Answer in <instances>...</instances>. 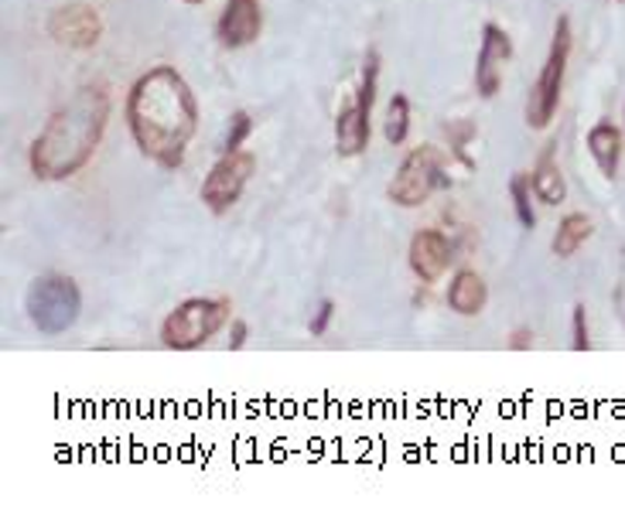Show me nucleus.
Returning <instances> with one entry per match:
<instances>
[{"label": "nucleus", "mask_w": 625, "mask_h": 508, "mask_svg": "<svg viewBox=\"0 0 625 508\" xmlns=\"http://www.w3.org/2000/svg\"><path fill=\"white\" fill-rule=\"evenodd\" d=\"M588 151H591V157H595L599 172L605 178H615L618 164H622V151H625L622 130L612 120H599L595 126L588 130Z\"/></svg>", "instance_id": "nucleus-14"}, {"label": "nucleus", "mask_w": 625, "mask_h": 508, "mask_svg": "<svg viewBox=\"0 0 625 508\" xmlns=\"http://www.w3.org/2000/svg\"><path fill=\"white\" fill-rule=\"evenodd\" d=\"M513 58V42L500 24H485L482 27V45L475 58V89L482 99H492L503 86V65Z\"/></svg>", "instance_id": "nucleus-10"}, {"label": "nucleus", "mask_w": 625, "mask_h": 508, "mask_svg": "<svg viewBox=\"0 0 625 508\" xmlns=\"http://www.w3.org/2000/svg\"><path fill=\"white\" fill-rule=\"evenodd\" d=\"M110 113H113V99L107 86L89 82L76 89L69 103L58 107L39 137L31 141L28 151L31 175L39 181H65L79 175L103 144Z\"/></svg>", "instance_id": "nucleus-2"}, {"label": "nucleus", "mask_w": 625, "mask_h": 508, "mask_svg": "<svg viewBox=\"0 0 625 508\" xmlns=\"http://www.w3.org/2000/svg\"><path fill=\"white\" fill-rule=\"evenodd\" d=\"M485 300H489L485 280L475 274V269H458L448 284V308L462 318H475L485 311Z\"/></svg>", "instance_id": "nucleus-13"}, {"label": "nucleus", "mask_w": 625, "mask_h": 508, "mask_svg": "<svg viewBox=\"0 0 625 508\" xmlns=\"http://www.w3.org/2000/svg\"><path fill=\"white\" fill-rule=\"evenodd\" d=\"M571 48H574V31L568 18H557L553 24V38H550V52L544 58V69L530 89V99H526V126L530 130H547L550 120L557 117V107H561V89H564V76H568V62H571Z\"/></svg>", "instance_id": "nucleus-4"}, {"label": "nucleus", "mask_w": 625, "mask_h": 508, "mask_svg": "<svg viewBox=\"0 0 625 508\" xmlns=\"http://www.w3.org/2000/svg\"><path fill=\"white\" fill-rule=\"evenodd\" d=\"M246 334H250V328H246V321H233V328H229V349H243L246 345Z\"/></svg>", "instance_id": "nucleus-23"}, {"label": "nucleus", "mask_w": 625, "mask_h": 508, "mask_svg": "<svg viewBox=\"0 0 625 508\" xmlns=\"http://www.w3.org/2000/svg\"><path fill=\"white\" fill-rule=\"evenodd\" d=\"M407 133H410V99L404 92H397L390 99V107H386V120H383V137L386 144H404L407 141Z\"/></svg>", "instance_id": "nucleus-17"}, {"label": "nucleus", "mask_w": 625, "mask_h": 508, "mask_svg": "<svg viewBox=\"0 0 625 508\" xmlns=\"http://www.w3.org/2000/svg\"><path fill=\"white\" fill-rule=\"evenodd\" d=\"M557 144H547V151L540 154L534 175H530V185H534V198L544 201V206H561L568 198V181L561 175V167H557V157H553Z\"/></svg>", "instance_id": "nucleus-15"}, {"label": "nucleus", "mask_w": 625, "mask_h": 508, "mask_svg": "<svg viewBox=\"0 0 625 508\" xmlns=\"http://www.w3.org/2000/svg\"><path fill=\"white\" fill-rule=\"evenodd\" d=\"M253 133V117L246 110H237L233 117H229V130H226V141H222V154L229 151H243L246 137Z\"/></svg>", "instance_id": "nucleus-19"}, {"label": "nucleus", "mask_w": 625, "mask_h": 508, "mask_svg": "<svg viewBox=\"0 0 625 508\" xmlns=\"http://www.w3.org/2000/svg\"><path fill=\"white\" fill-rule=\"evenodd\" d=\"M615 4H625V0H615Z\"/></svg>", "instance_id": "nucleus-25"}, {"label": "nucleus", "mask_w": 625, "mask_h": 508, "mask_svg": "<svg viewBox=\"0 0 625 508\" xmlns=\"http://www.w3.org/2000/svg\"><path fill=\"white\" fill-rule=\"evenodd\" d=\"M591 232H595V225H591V219L584 212H568L561 222H557V232H553V240H550L553 256L571 259L591 240Z\"/></svg>", "instance_id": "nucleus-16"}, {"label": "nucleus", "mask_w": 625, "mask_h": 508, "mask_svg": "<svg viewBox=\"0 0 625 508\" xmlns=\"http://www.w3.org/2000/svg\"><path fill=\"white\" fill-rule=\"evenodd\" d=\"M534 185H530V175H513L509 178V198H513V212L519 219L523 229H534L537 225V212H534Z\"/></svg>", "instance_id": "nucleus-18"}, {"label": "nucleus", "mask_w": 625, "mask_h": 508, "mask_svg": "<svg viewBox=\"0 0 625 508\" xmlns=\"http://www.w3.org/2000/svg\"><path fill=\"white\" fill-rule=\"evenodd\" d=\"M79 308H83L79 287H76L73 277H65V274H42V277L31 280V287L24 294L28 321L35 324L39 334H45V338L69 331L79 318Z\"/></svg>", "instance_id": "nucleus-5"}, {"label": "nucleus", "mask_w": 625, "mask_h": 508, "mask_svg": "<svg viewBox=\"0 0 625 508\" xmlns=\"http://www.w3.org/2000/svg\"><path fill=\"white\" fill-rule=\"evenodd\" d=\"M571 345L574 352H588L591 349V338H588V308L584 303H574V314H571Z\"/></svg>", "instance_id": "nucleus-20"}, {"label": "nucleus", "mask_w": 625, "mask_h": 508, "mask_svg": "<svg viewBox=\"0 0 625 508\" xmlns=\"http://www.w3.org/2000/svg\"><path fill=\"white\" fill-rule=\"evenodd\" d=\"M376 82H380V52L370 48L355 99L349 107H342L336 117V147L342 157H359L370 147V117H373V103H376Z\"/></svg>", "instance_id": "nucleus-7"}, {"label": "nucleus", "mask_w": 625, "mask_h": 508, "mask_svg": "<svg viewBox=\"0 0 625 508\" xmlns=\"http://www.w3.org/2000/svg\"><path fill=\"white\" fill-rule=\"evenodd\" d=\"M229 311H233V303L226 297H188L161 321V345L175 352L202 349L226 328Z\"/></svg>", "instance_id": "nucleus-3"}, {"label": "nucleus", "mask_w": 625, "mask_h": 508, "mask_svg": "<svg viewBox=\"0 0 625 508\" xmlns=\"http://www.w3.org/2000/svg\"><path fill=\"white\" fill-rule=\"evenodd\" d=\"M48 35L65 45V48H92L103 38V14L92 4H83V0H73V4H62L48 14Z\"/></svg>", "instance_id": "nucleus-9"}, {"label": "nucleus", "mask_w": 625, "mask_h": 508, "mask_svg": "<svg viewBox=\"0 0 625 508\" xmlns=\"http://www.w3.org/2000/svg\"><path fill=\"white\" fill-rule=\"evenodd\" d=\"M182 4H206V0H182Z\"/></svg>", "instance_id": "nucleus-24"}, {"label": "nucleus", "mask_w": 625, "mask_h": 508, "mask_svg": "<svg viewBox=\"0 0 625 508\" xmlns=\"http://www.w3.org/2000/svg\"><path fill=\"white\" fill-rule=\"evenodd\" d=\"M530 345H534V331H530V328H516V331L509 334V349H513V352H526Z\"/></svg>", "instance_id": "nucleus-22"}, {"label": "nucleus", "mask_w": 625, "mask_h": 508, "mask_svg": "<svg viewBox=\"0 0 625 508\" xmlns=\"http://www.w3.org/2000/svg\"><path fill=\"white\" fill-rule=\"evenodd\" d=\"M332 318H336V300H321L318 311H315V318H311V324H308V331H311L315 338H321V334L328 331V324H332Z\"/></svg>", "instance_id": "nucleus-21"}, {"label": "nucleus", "mask_w": 625, "mask_h": 508, "mask_svg": "<svg viewBox=\"0 0 625 508\" xmlns=\"http://www.w3.org/2000/svg\"><path fill=\"white\" fill-rule=\"evenodd\" d=\"M263 11L260 0H229L216 21V38L222 48H246L260 38Z\"/></svg>", "instance_id": "nucleus-12"}, {"label": "nucleus", "mask_w": 625, "mask_h": 508, "mask_svg": "<svg viewBox=\"0 0 625 508\" xmlns=\"http://www.w3.org/2000/svg\"><path fill=\"white\" fill-rule=\"evenodd\" d=\"M441 188H451L448 161H445L441 147L420 144L401 161L386 195H390L393 206H401V209H420L424 201L431 198L435 191H441Z\"/></svg>", "instance_id": "nucleus-6"}, {"label": "nucleus", "mask_w": 625, "mask_h": 508, "mask_svg": "<svg viewBox=\"0 0 625 508\" xmlns=\"http://www.w3.org/2000/svg\"><path fill=\"white\" fill-rule=\"evenodd\" d=\"M253 172H256V157L250 151L222 154L212 164V172L206 175V181H202V206L212 216H226L240 201V195L250 185Z\"/></svg>", "instance_id": "nucleus-8"}, {"label": "nucleus", "mask_w": 625, "mask_h": 508, "mask_svg": "<svg viewBox=\"0 0 625 508\" xmlns=\"http://www.w3.org/2000/svg\"><path fill=\"white\" fill-rule=\"evenodd\" d=\"M123 120L138 151L157 167H182L199 130V103L175 65H154L127 92Z\"/></svg>", "instance_id": "nucleus-1"}, {"label": "nucleus", "mask_w": 625, "mask_h": 508, "mask_svg": "<svg viewBox=\"0 0 625 508\" xmlns=\"http://www.w3.org/2000/svg\"><path fill=\"white\" fill-rule=\"evenodd\" d=\"M451 259H454V253H451V243H448V235L441 229L414 232L410 250H407V263H410L414 277L420 284H438L448 274Z\"/></svg>", "instance_id": "nucleus-11"}]
</instances>
